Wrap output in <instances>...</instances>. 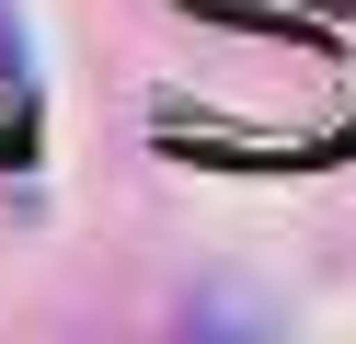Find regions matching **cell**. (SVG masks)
<instances>
[]
</instances>
